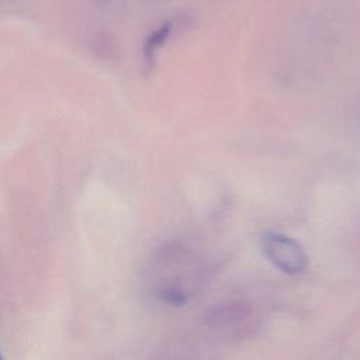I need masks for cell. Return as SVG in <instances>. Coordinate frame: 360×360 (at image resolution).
<instances>
[{
  "mask_svg": "<svg viewBox=\"0 0 360 360\" xmlns=\"http://www.w3.org/2000/svg\"><path fill=\"white\" fill-rule=\"evenodd\" d=\"M160 297H162V300H165L166 302L173 304V305H181L187 301V295L184 294V291H181L177 287H167V288L162 290Z\"/></svg>",
  "mask_w": 360,
  "mask_h": 360,
  "instance_id": "4",
  "label": "cell"
},
{
  "mask_svg": "<svg viewBox=\"0 0 360 360\" xmlns=\"http://www.w3.org/2000/svg\"><path fill=\"white\" fill-rule=\"evenodd\" d=\"M170 34V24H165L162 27H159L145 42V59L148 60V63H150L158 52V49L165 44V41L167 39Z\"/></svg>",
  "mask_w": 360,
  "mask_h": 360,
  "instance_id": "3",
  "label": "cell"
},
{
  "mask_svg": "<svg viewBox=\"0 0 360 360\" xmlns=\"http://www.w3.org/2000/svg\"><path fill=\"white\" fill-rule=\"evenodd\" d=\"M0 360H1V357H0Z\"/></svg>",
  "mask_w": 360,
  "mask_h": 360,
  "instance_id": "5",
  "label": "cell"
},
{
  "mask_svg": "<svg viewBox=\"0 0 360 360\" xmlns=\"http://www.w3.org/2000/svg\"><path fill=\"white\" fill-rule=\"evenodd\" d=\"M250 305L242 300H228L212 305L205 314V323L212 328L242 322L250 315Z\"/></svg>",
  "mask_w": 360,
  "mask_h": 360,
  "instance_id": "2",
  "label": "cell"
},
{
  "mask_svg": "<svg viewBox=\"0 0 360 360\" xmlns=\"http://www.w3.org/2000/svg\"><path fill=\"white\" fill-rule=\"evenodd\" d=\"M262 249L267 260L287 274H298L308 267V256L302 246L284 233L266 232L262 238Z\"/></svg>",
  "mask_w": 360,
  "mask_h": 360,
  "instance_id": "1",
  "label": "cell"
}]
</instances>
